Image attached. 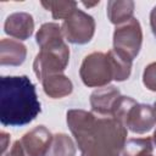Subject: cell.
<instances>
[{
	"label": "cell",
	"mask_w": 156,
	"mask_h": 156,
	"mask_svg": "<svg viewBox=\"0 0 156 156\" xmlns=\"http://www.w3.org/2000/svg\"><path fill=\"white\" fill-rule=\"evenodd\" d=\"M67 124L82 156H119L127 141V128L113 117L73 108Z\"/></svg>",
	"instance_id": "1"
},
{
	"label": "cell",
	"mask_w": 156,
	"mask_h": 156,
	"mask_svg": "<svg viewBox=\"0 0 156 156\" xmlns=\"http://www.w3.org/2000/svg\"><path fill=\"white\" fill-rule=\"evenodd\" d=\"M41 111L35 85L27 76H4L0 79V122L21 127L30 123Z\"/></svg>",
	"instance_id": "2"
},
{
	"label": "cell",
	"mask_w": 156,
	"mask_h": 156,
	"mask_svg": "<svg viewBox=\"0 0 156 156\" xmlns=\"http://www.w3.org/2000/svg\"><path fill=\"white\" fill-rule=\"evenodd\" d=\"M69 61V49L63 39L51 41L40 48L33 62V69L38 79L43 80L51 74L62 73Z\"/></svg>",
	"instance_id": "3"
},
{
	"label": "cell",
	"mask_w": 156,
	"mask_h": 156,
	"mask_svg": "<svg viewBox=\"0 0 156 156\" xmlns=\"http://www.w3.org/2000/svg\"><path fill=\"white\" fill-rule=\"evenodd\" d=\"M79 76L84 85L89 88H101L115 80V68L108 52H91L84 57Z\"/></svg>",
	"instance_id": "4"
},
{
	"label": "cell",
	"mask_w": 156,
	"mask_h": 156,
	"mask_svg": "<svg viewBox=\"0 0 156 156\" xmlns=\"http://www.w3.org/2000/svg\"><path fill=\"white\" fill-rule=\"evenodd\" d=\"M143 44V30L140 22L133 17L132 20L116 26L113 32V50L124 58L133 61Z\"/></svg>",
	"instance_id": "5"
},
{
	"label": "cell",
	"mask_w": 156,
	"mask_h": 156,
	"mask_svg": "<svg viewBox=\"0 0 156 156\" xmlns=\"http://www.w3.org/2000/svg\"><path fill=\"white\" fill-rule=\"evenodd\" d=\"M52 135L45 126H38L16 140L1 156H45Z\"/></svg>",
	"instance_id": "6"
},
{
	"label": "cell",
	"mask_w": 156,
	"mask_h": 156,
	"mask_svg": "<svg viewBox=\"0 0 156 156\" xmlns=\"http://www.w3.org/2000/svg\"><path fill=\"white\" fill-rule=\"evenodd\" d=\"M63 37L72 44L83 45L89 43L95 33V21L87 12L74 10L61 26Z\"/></svg>",
	"instance_id": "7"
},
{
	"label": "cell",
	"mask_w": 156,
	"mask_h": 156,
	"mask_svg": "<svg viewBox=\"0 0 156 156\" xmlns=\"http://www.w3.org/2000/svg\"><path fill=\"white\" fill-rule=\"evenodd\" d=\"M121 123L135 134H144L156 124V110L147 104L134 102L124 113Z\"/></svg>",
	"instance_id": "8"
},
{
	"label": "cell",
	"mask_w": 156,
	"mask_h": 156,
	"mask_svg": "<svg viewBox=\"0 0 156 156\" xmlns=\"http://www.w3.org/2000/svg\"><path fill=\"white\" fill-rule=\"evenodd\" d=\"M121 96L119 89L115 85H106L95 89L90 95L93 112L102 117H112Z\"/></svg>",
	"instance_id": "9"
},
{
	"label": "cell",
	"mask_w": 156,
	"mask_h": 156,
	"mask_svg": "<svg viewBox=\"0 0 156 156\" xmlns=\"http://www.w3.org/2000/svg\"><path fill=\"white\" fill-rule=\"evenodd\" d=\"M4 30L12 38L26 40L33 34L34 20L32 15L27 12H13L7 16L4 23Z\"/></svg>",
	"instance_id": "10"
},
{
	"label": "cell",
	"mask_w": 156,
	"mask_h": 156,
	"mask_svg": "<svg viewBox=\"0 0 156 156\" xmlns=\"http://www.w3.org/2000/svg\"><path fill=\"white\" fill-rule=\"evenodd\" d=\"M27 56L26 46L13 39L4 38L0 41V65L1 66H20Z\"/></svg>",
	"instance_id": "11"
},
{
	"label": "cell",
	"mask_w": 156,
	"mask_h": 156,
	"mask_svg": "<svg viewBox=\"0 0 156 156\" xmlns=\"http://www.w3.org/2000/svg\"><path fill=\"white\" fill-rule=\"evenodd\" d=\"M41 84H43L44 93L51 99L65 98L69 95L73 90V84L71 79L62 73L45 77L41 80Z\"/></svg>",
	"instance_id": "12"
},
{
	"label": "cell",
	"mask_w": 156,
	"mask_h": 156,
	"mask_svg": "<svg viewBox=\"0 0 156 156\" xmlns=\"http://www.w3.org/2000/svg\"><path fill=\"white\" fill-rule=\"evenodd\" d=\"M133 13L134 1L132 0H110L107 2V17L116 26L132 20Z\"/></svg>",
	"instance_id": "13"
},
{
	"label": "cell",
	"mask_w": 156,
	"mask_h": 156,
	"mask_svg": "<svg viewBox=\"0 0 156 156\" xmlns=\"http://www.w3.org/2000/svg\"><path fill=\"white\" fill-rule=\"evenodd\" d=\"M45 156H76V145L72 138L65 133L52 135Z\"/></svg>",
	"instance_id": "14"
},
{
	"label": "cell",
	"mask_w": 156,
	"mask_h": 156,
	"mask_svg": "<svg viewBox=\"0 0 156 156\" xmlns=\"http://www.w3.org/2000/svg\"><path fill=\"white\" fill-rule=\"evenodd\" d=\"M152 138H132L123 146L122 156H145L152 154Z\"/></svg>",
	"instance_id": "15"
},
{
	"label": "cell",
	"mask_w": 156,
	"mask_h": 156,
	"mask_svg": "<svg viewBox=\"0 0 156 156\" xmlns=\"http://www.w3.org/2000/svg\"><path fill=\"white\" fill-rule=\"evenodd\" d=\"M63 33H62V28L61 26H58L57 23L54 22H48L41 24V27L39 28V30L35 34V41L39 45V48H43L44 45L58 40V39H63Z\"/></svg>",
	"instance_id": "16"
},
{
	"label": "cell",
	"mask_w": 156,
	"mask_h": 156,
	"mask_svg": "<svg viewBox=\"0 0 156 156\" xmlns=\"http://www.w3.org/2000/svg\"><path fill=\"white\" fill-rule=\"evenodd\" d=\"M43 7L50 10L54 20H66L74 10H77L76 1H41Z\"/></svg>",
	"instance_id": "17"
},
{
	"label": "cell",
	"mask_w": 156,
	"mask_h": 156,
	"mask_svg": "<svg viewBox=\"0 0 156 156\" xmlns=\"http://www.w3.org/2000/svg\"><path fill=\"white\" fill-rule=\"evenodd\" d=\"M107 52L112 60V65L115 68V80L123 82V80L128 79L130 76V72H132V62L133 61L124 58L123 56L117 54L113 49L108 50Z\"/></svg>",
	"instance_id": "18"
},
{
	"label": "cell",
	"mask_w": 156,
	"mask_h": 156,
	"mask_svg": "<svg viewBox=\"0 0 156 156\" xmlns=\"http://www.w3.org/2000/svg\"><path fill=\"white\" fill-rule=\"evenodd\" d=\"M143 83L149 90L156 91V62H152L145 67L143 72Z\"/></svg>",
	"instance_id": "19"
},
{
	"label": "cell",
	"mask_w": 156,
	"mask_h": 156,
	"mask_svg": "<svg viewBox=\"0 0 156 156\" xmlns=\"http://www.w3.org/2000/svg\"><path fill=\"white\" fill-rule=\"evenodd\" d=\"M150 26H151V30H152L154 35L156 37V6L152 7V10L150 12Z\"/></svg>",
	"instance_id": "20"
},
{
	"label": "cell",
	"mask_w": 156,
	"mask_h": 156,
	"mask_svg": "<svg viewBox=\"0 0 156 156\" xmlns=\"http://www.w3.org/2000/svg\"><path fill=\"white\" fill-rule=\"evenodd\" d=\"M99 4V1H95V2H83V5L85 6V7H91V6H95V5H98Z\"/></svg>",
	"instance_id": "21"
},
{
	"label": "cell",
	"mask_w": 156,
	"mask_h": 156,
	"mask_svg": "<svg viewBox=\"0 0 156 156\" xmlns=\"http://www.w3.org/2000/svg\"><path fill=\"white\" fill-rule=\"evenodd\" d=\"M152 141H154V144H155V146H156V129H155V132H154V134H152Z\"/></svg>",
	"instance_id": "22"
},
{
	"label": "cell",
	"mask_w": 156,
	"mask_h": 156,
	"mask_svg": "<svg viewBox=\"0 0 156 156\" xmlns=\"http://www.w3.org/2000/svg\"><path fill=\"white\" fill-rule=\"evenodd\" d=\"M154 108L156 110V101H155V104H154Z\"/></svg>",
	"instance_id": "23"
},
{
	"label": "cell",
	"mask_w": 156,
	"mask_h": 156,
	"mask_svg": "<svg viewBox=\"0 0 156 156\" xmlns=\"http://www.w3.org/2000/svg\"><path fill=\"white\" fill-rule=\"evenodd\" d=\"M145 156H152V154H150V155H145Z\"/></svg>",
	"instance_id": "24"
}]
</instances>
